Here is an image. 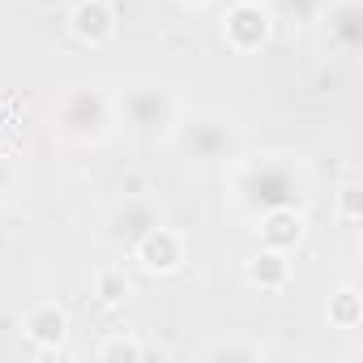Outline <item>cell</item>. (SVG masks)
<instances>
[{"label":"cell","instance_id":"cell-6","mask_svg":"<svg viewBox=\"0 0 363 363\" xmlns=\"http://www.w3.org/2000/svg\"><path fill=\"white\" fill-rule=\"evenodd\" d=\"M94 295H99L103 303H124V299H128V278L116 274V269H103V274L94 278Z\"/></svg>","mask_w":363,"mask_h":363},{"label":"cell","instance_id":"cell-5","mask_svg":"<svg viewBox=\"0 0 363 363\" xmlns=\"http://www.w3.org/2000/svg\"><path fill=\"white\" fill-rule=\"evenodd\" d=\"M248 278H252V282H265V286H278V282L286 278V261H282L278 252H265V257H257V261L248 265Z\"/></svg>","mask_w":363,"mask_h":363},{"label":"cell","instance_id":"cell-2","mask_svg":"<svg viewBox=\"0 0 363 363\" xmlns=\"http://www.w3.org/2000/svg\"><path fill=\"white\" fill-rule=\"evenodd\" d=\"M69 26L82 43H107L116 35V13L107 0H77V9L69 13Z\"/></svg>","mask_w":363,"mask_h":363},{"label":"cell","instance_id":"cell-9","mask_svg":"<svg viewBox=\"0 0 363 363\" xmlns=\"http://www.w3.org/2000/svg\"><path fill=\"white\" fill-rule=\"evenodd\" d=\"M354 197H359V189H354V184H342V193H337V206H342V218H346V223H359Z\"/></svg>","mask_w":363,"mask_h":363},{"label":"cell","instance_id":"cell-8","mask_svg":"<svg viewBox=\"0 0 363 363\" xmlns=\"http://www.w3.org/2000/svg\"><path fill=\"white\" fill-rule=\"evenodd\" d=\"M333 320H342L346 329H354L359 312H354V291H337V303H333Z\"/></svg>","mask_w":363,"mask_h":363},{"label":"cell","instance_id":"cell-3","mask_svg":"<svg viewBox=\"0 0 363 363\" xmlns=\"http://www.w3.org/2000/svg\"><path fill=\"white\" fill-rule=\"evenodd\" d=\"M26 337L39 346V350H56L60 342H65V333H69V316H65V308H56V303H39V308H30L26 312Z\"/></svg>","mask_w":363,"mask_h":363},{"label":"cell","instance_id":"cell-7","mask_svg":"<svg viewBox=\"0 0 363 363\" xmlns=\"http://www.w3.org/2000/svg\"><path fill=\"white\" fill-rule=\"evenodd\" d=\"M141 354H145V346L133 337H111L99 346V359H141Z\"/></svg>","mask_w":363,"mask_h":363},{"label":"cell","instance_id":"cell-1","mask_svg":"<svg viewBox=\"0 0 363 363\" xmlns=\"http://www.w3.org/2000/svg\"><path fill=\"white\" fill-rule=\"evenodd\" d=\"M137 261L150 274H167V269H175L179 261H184V244H179V235L167 231V227H150L141 235V244H137Z\"/></svg>","mask_w":363,"mask_h":363},{"label":"cell","instance_id":"cell-4","mask_svg":"<svg viewBox=\"0 0 363 363\" xmlns=\"http://www.w3.org/2000/svg\"><path fill=\"white\" fill-rule=\"evenodd\" d=\"M299 218L291 214V210H278V214H269L265 218V227H261V235H265V244H274V248H286V244H299V235H303V227H295Z\"/></svg>","mask_w":363,"mask_h":363}]
</instances>
